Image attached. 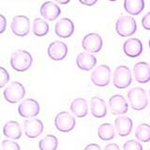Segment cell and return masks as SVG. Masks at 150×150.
I'll return each mask as SVG.
<instances>
[{
	"instance_id": "37",
	"label": "cell",
	"mask_w": 150,
	"mask_h": 150,
	"mask_svg": "<svg viewBox=\"0 0 150 150\" xmlns=\"http://www.w3.org/2000/svg\"><path fill=\"white\" fill-rule=\"evenodd\" d=\"M108 1H111V2H115V1H117V0H108Z\"/></svg>"
},
{
	"instance_id": "6",
	"label": "cell",
	"mask_w": 150,
	"mask_h": 150,
	"mask_svg": "<svg viewBox=\"0 0 150 150\" xmlns=\"http://www.w3.org/2000/svg\"><path fill=\"white\" fill-rule=\"evenodd\" d=\"M76 126L75 116L69 112H60L54 117V127L60 132H69Z\"/></svg>"
},
{
	"instance_id": "4",
	"label": "cell",
	"mask_w": 150,
	"mask_h": 150,
	"mask_svg": "<svg viewBox=\"0 0 150 150\" xmlns=\"http://www.w3.org/2000/svg\"><path fill=\"white\" fill-rule=\"evenodd\" d=\"M3 96L5 100L11 104L21 101L25 96V88L21 83L11 82L4 88Z\"/></svg>"
},
{
	"instance_id": "19",
	"label": "cell",
	"mask_w": 150,
	"mask_h": 150,
	"mask_svg": "<svg viewBox=\"0 0 150 150\" xmlns=\"http://www.w3.org/2000/svg\"><path fill=\"white\" fill-rule=\"evenodd\" d=\"M115 128L117 134L121 137H126L130 134L133 128V122L130 117L126 115H119L115 120Z\"/></svg>"
},
{
	"instance_id": "41",
	"label": "cell",
	"mask_w": 150,
	"mask_h": 150,
	"mask_svg": "<svg viewBox=\"0 0 150 150\" xmlns=\"http://www.w3.org/2000/svg\"><path fill=\"white\" fill-rule=\"evenodd\" d=\"M149 150H150V148H149Z\"/></svg>"
},
{
	"instance_id": "12",
	"label": "cell",
	"mask_w": 150,
	"mask_h": 150,
	"mask_svg": "<svg viewBox=\"0 0 150 150\" xmlns=\"http://www.w3.org/2000/svg\"><path fill=\"white\" fill-rule=\"evenodd\" d=\"M129 103H128L126 98L120 94L112 95L109 98V108L111 114L114 115H125L129 111Z\"/></svg>"
},
{
	"instance_id": "29",
	"label": "cell",
	"mask_w": 150,
	"mask_h": 150,
	"mask_svg": "<svg viewBox=\"0 0 150 150\" xmlns=\"http://www.w3.org/2000/svg\"><path fill=\"white\" fill-rule=\"evenodd\" d=\"M123 150H143V145L139 141L129 140L123 144Z\"/></svg>"
},
{
	"instance_id": "17",
	"label": "cell",
	"mask_w": 150,
	"mask_h": 150,
	"mask_svg": "<svg viewBox=\"0 0 150 150\" xmlns=\"http://www.w3.org/2000/svg\"><path fill=\"white\" fill-rule=\"evenodd\" d=\"M76 65L81 70L89 71L96 67L97 57L94 54L88 53V52L80 53L76 57Z\"/></svg>"
},
{
	"instance_id": "5",
	"label": "cell",
	"mask_w": 150,
	"mask_h": 150,
	"mask_svg": "<svg viewBox=\"0 0 150 150\" xmlns=\"http://www.w3.org/2000/svg\"><path fill=\"white\" fill-rule=\"evenodd\" d=\"M132 83V74L129 68L121 65L115 69L112 74V83L117 89H125Z\"/></svg>"
},
{
	"instance_id": "16",
	"label": "cell",
	"mask_w": 150,
	"mask_h": 150,
	"mask_svg": "<svg viewBox=\"0 0 150 150\" xmlns=\"http://www.w3.org/2000/svg\"><path fill=\"white\" fill-rule=\"evenodd\" d=\"M40 12L42 18L47 21H54L61 14V8L53 1H46L40 6Z\"/></svg>"
},
{
	"instance_id": "15",
	"label": "cell",
	"mask_w": 150,
	"mask_h": 150,
	"mask_svg": "<svg viewBox=\"0 0 150 150\" xmlns=\"http://www.w3.org/2000/svg\"><path fill=\"white\" fill-rule=\"evenodd\" d=\"M143 43L137 38H129L123 43V52L131 58L138 57L143 53Z\"/></svg>"
},
{
	"instance_id": "8",
	"label": "cell",
	"mask_w": 150,
	"mask_h": 150,
	"mask_svg": "<svg viewBox=\"0 0 150 150\" xmlns=\"http://www.w3.org/2000/svg\"><path fill=\"white\" fill-rule=\"evenodd\" d=\"M40 112V106L38 100L34 98H25L18 105L19 115L23 118H33L36 117Z\"/></svg>"
},
{
	"instance_id": "14",
	"label": "cell",
	"mask_w": 150,
	"mask_h": 150,
	"mask_svg": "<svg viewBox=\"0 0 150 150\" xmlns=\"http://www.w3.org/2000/svg\"><path fill=\"white\" fill-rule=\"evenodd\" d=\"M75 26L73 22L69 18H62L55 23L54 32L56 36L62 39H68L70 38L74 33Z\"/></svg>"
},
{
	"instance_id": "23",
	"label": "cell",
	"mask_w": 150,
	"mask_h": 150,
	"mask_svg": "<svg viewBox=\"0 0 150 150\" xmlns=\"http://www.w3.org/2000/svg\"><path fill=\"white\" fill-rule=\"evenodd\" d=\"M144 8V0H124V9L129 15H139Z\"/></svg>"
},
{
	"instance_id": "24",
	"label": "cell",
	"mask_w": 150,
	"mask_h": 150,
	"mask_svg": "<svg viewBox=\"0 0 150 150\" xmlns=\"http://www.w3.org/2000/svg\"><path fill=\"white\" fill-rule=\"evenodd\" d=\"M49 23L43 18H35L32 23V31L37 37H44L49 33Z\"/></svg>"
},
{
	"instance_id": "28",
	"label": "cell",
	"mask_w": 150,
	"mask_h": 150,
	"mask_svg": "<svg viewBox=\"0 0 150 150\" xmlns=\"http://www.w3.org/2000/svg\"><path fill=\"white\" fill-rule=\"evenodd\" d=\"M2 150H21L20 144L15 142V140L6 139L1 143Z\"/></svg>"
},
{
	"instance_id": "18",
	"label": "cell",
	"mask_w": 150,
	"mask_h": 150,
	"mask_svg": "<svg viewBox=\"0 0 150 150\" xmlns=\"http://www.w3.org/2000/svg\"><path fill=\"white\" fill-rule=\"evenodd\" d=\"M133 76L139 83L150 82V66L146 62H138L133 67Z\"/></svg>"
},
{
	"instance_id": "7",
	"label": "cell",
	"mask_w": 150,
	"mask_h": 150,
	"mask_svg": "<svg viewBox=\"0 0 150 150\" xmlns=\"http://www.w3.org/2000/svg\"><path fill=\"white\" fill-rule=\"evenodd\" d=\"M91 82L98 87L107 86L111 82V69L108 65H100L91 73Z\"/></svg>"
},
{
	"instance_id": "13",
	"label": "cell",
	"mask_w": 150,
	"mask_h": 150,
	"mask_svg": "<svg viewBox=\"0 0 150 150\" xmlns=\"http://www.w3.org/2000/svg\"><path fill=\"white\" fill-rule=\"evenodd\" d=\"M68 45L63 41L54 40L51 42L47 49L49 57L54 61H61L68 55Z\"/></svg>"
},
{
	"instance_id": "38",
	"label": "cell",
	"mask_w": 150,
	"mask_h": 150,
	"mask_svg": "<svg viewBox=\"0 0 150 150\" xmlns=\"http://www.w3.org/2000/svg\"><path fill=\"white\" fill-rule=\"evenodd\" d=\"M148 45H149V48H150V39H149V41H148Z\"/></svg>"
},
{
	"instance_id": "9",
	"label": "cell",
	"mask_w": 150,
	"mask_h": 150,
	"mask_svg": "<svg viewBox=\"0 0 150 150\" xmlns=\"http://www.w3.org/2000/svg\"><path fill=\"white\" fill-rule=\"evenodd\" d=\"M44 129L43 122L40 119L33 117L27 118L23 122V132L27 138L36 139L41 135Z\"/></svg>"
},
{
	"instance_id": "33",
	"label": "cell",
	"mask_w": 150,
	"mask_h": 150,
	"mask_svg": "<svg viewBox=\"0 0 150 150\" xmlns=\"http://www.w3.org/2000/svg\"><path fill=\"white\" fill-rule=\"evenodd\" d=\"M83 150H101V147H100L98 144L91 143V144H87L86 146L84 147Z\"/></svg>"
},
{
	"instance_id": "39",
	"label": "cell",
	"mask_w": 150,
	"mask_h": 150,
	"mask_svg": "<svg viewBox=\"0 0 150 150\" xmlns=\"http://www.w3.org/2000/svg\"><path fill=\"white\" fill-rule=\"evenodd\" d=\"M149 98H150V89H149Z\"/></svg>"
},
{
	"instance_id": "32",
	"label": "cell",
	"mask_w": 150,
	"mask_h": 150,
	"mask_svg": "<svg viewBox=\"0 0 150 150\" xmlns=\"http://www.w3.org/2000/svg\"><path fill=\"white\" fill-rule=\"evenodd\" d=\"M6 26H7V19L5 18L3 14L0 15V33H4L6 30Z\"/></svg>"
},
{
	"instance_id": "2",
	"label": "cell",
	"mask_w": 150,
	"mask_h": 150,
	"mask_svg": "<svg viewBox=\"0 0 150 150\" xmlns=\"http://www.w3.org/2000/svg\"><path fill=\"white\" fill-rule=\"evenodd\" d=\"M115 31L122 38L134 35L137 31V23L130 15H121L115 22Z\"/></svg>"
},
{
	"instance_id": "21",
	"label": "cell",
	"mask_w": 150,
	"mask_h": 150,
	"mask_svg": "<svg viewBox=\"0 0 150 150\" xmlns=\"http://www.w3.org/2000/svg\"><path fill=\"white\" fill-rule=\"evenodd\" d=\"M88 103L83 98H76L70 103V112L71 114L78 118L86 117L88 114Z\"/></svg>"
},
{
	"instance_id": "27",
	"label": "cell",
	"mask_w": 150,
	"mask_h": 150,
	"mask_svg": "<svg viewBox=\"0 0 150 150\" xmlns=\"http://www.w3.org/2000/svg\"><path fill=\"white\" fill-rule=\"evenodd\" d=\"M135 137L141 143H147L150 141V125L141 123L135 129Z\"/></svg>"
},
{
	"instance_id": "36",
	"label": "cell",
	"mask_w": 150,
	"mask_h": 150,
	"mask_svg": "<svg viewBox=\"0 0 150 150\" xmlns=\"http://www.w3.org/2000/svg\"><path fill=\"white\" fill-rule=\"evenodd\" d=\"M54 1L60 5H67L70 2V0H54Z\"/></svg>"
},
{
	"instance_id": "20",
	"label": "cell",
	"mask_w": 150,
	"mask_h": 150,
	"mask_svg": "<svg viewBox=\"0 0 150 150\" xmlns=\"http://www.w3.org/2000/svg\"><path fill=\"white\" fill-rule=\"evenodd\" d=\"M3 134L5 137L11 140H19L22 137L23 130L20 123L15 120L6 122L3 127Z\"/></svg>"
},
{
	"instance_id": "10",
	"label": "cell",
	"mask_w": 150,
	"mask_h": 150,
	"mask_svg": "<svg viewBox=\"0 0 150 150\" xmlns=\"http://www.w3.org/2000/svg\"><path fill=\"white\" fill-rule=\"evenodd\" d=\"M103 46L102 38L98 33H89L83 38L82 47L83 49L91 54L98 53Z\"/></svg>"
},
{
	"instance_id": "22",
	"label": "cell",
	"mask_w": 150,
	"mask_h": 150,
	"mask_svg": "<svg viewBox=\"0 0 150 150\" xmlns=\"http://www.w3.org/2000/svg\"><path fill=\"white\" fill-rule=\"evenodd\" d=\"M91 115L96 118H103L107 115V105L104 100L100 97H93L90 100Z\"/></svg>"
},
{
	"instance_id": "11",
	"label": "cell",
	"mask_w": 150,
	"mask_h": 150,
	"mask_svg": "<svg viewBox=\"0 0 150 150\" xmlns=\"http://www.w3.org/2000/svg\"><path fill=\"white\" fill-rule=\"evenodd\" d=\"M12 33L17 37H25L30 32V20L25 15H16L11 23Z\"/></svg>"
},
{
	"instance_id": "31",
	"label": "cell",
	"mask_w": 150,
	"mask_h": 150,
	"mask_svg": "<svg viewBox=\"0 0 150 150\" xmlns=\"http://www.w3.org/2000/svg\"><path fill=\"white\" fill-rule=\"evenodd\" d=\"M142 25L145 30H150V11L143 16Z\"/></svg>"
},
{
	"instance_id": "1",
	"label": "cell",
	"mask_w": 150,
	"mask_h": 150,
	"mask_svg": "<svg viewBox=\"0 0 150 150\" xmlns=\"http://www.w3.org/2000/svg\"><path fill=\"white\" fill-rule=\"evenodd\" d=\"M33 64V57L29 52L23 49L14 51L11 55V68L18 72H23L28 70Z\"/></svg>"
},
{
	"instance_id": "40",
	"label": "cell",
	"mask_w": 150,
	"mask_h": 150,
	"mask_svg": "<svg viewBox=\"0 0 150 150\" xmlns=\"http://www.w3.org/2000/svg\"><path fill=\"white\" fill-rule=\"evenodd\" d=\"M149 117H150V112H149Z\"/></svg>"
},
{
	"instance_id": "30",
	"label": "cell",
	"mask_w": 150,
	"mask_h": 150,
	"mask_svg": "<svg viewBox=\"0 0 150 150\" xmlns=\"http://www.w3.org/2000/svg\"><path fill=\"white\" fill-rule=\"evenodd\" d=\"M0 75H1V77H0V87L4 88L9 81V73L5 68L0 67Z\"/></svg>"
},
{
	"instance_id": "35",
	"label": "cell",
	"mask_w": 150,
	"mask_h": 150,
	"mask_svg": "<svg viewBox=\"0 0 150 150\" xmlns=\"http://www.w3.org/2000/svg\"><path fill=\"white\" fill-rule=\"evenodd\" d=\"M78 1L82 5H84V6L91 7V6H94V5L98 2V0H78Z\"/></svg>"
},
{
	"instance_id": "25",
	"label": "cell",
	"mask_w": 150,
	"mask_h": 150,
	"mask_svg": "<svg viewBox=\"0 0 150 150\" xmlns=\"http://www.w3.org/2000/svg\"><path fill=\"white\" fill-rule=\"evenodd\" d=\"M115 128L111 123H102L98 128V136L102 141H111L115 136Z\"/></svg>"
},
{
	"instance_id": "34",
	"label": "cell",
	"mask_w": 150,
	"mask_h": 150,
	"mask_svg": "<svg viewBox=\"0 0 150 150\" xmlns=\"http://www.w3.org/2000/svg\"><path fill=\"white\" fill-rule=\"evenodd\" d=\"M103 150H120V147L118 146V144L115 143H110L105 145V147Z\"/></svg>"
},
{
	"instance_id": "3",
	"label": "cell",
	"mask_w": 150,
	"mask_h": 150,
	"mask_svg": "<svg viewBox=\"0 0 150 150\" xmlns=\"http://www.w3.org/2000/svg\"><path fill=\"white\" fill-rule=\"evenodd\" d=\"M128 100L134 111L144 110L148 105V98L144 88L135 86L128 92Z\"/></svg>"
},
{
	"instance_id": "26",
	"label": "cell",
	"mask_w": 150,
	"mask_h": 150,
	"mask_svg": "<svg viewBox=\"0 0 150 150\" xmlns=\"http://www.w3.org/2000/svg\"><path fill=\"white\" fill-rule=\"evenodd\" d=\"M58 147V139L53 134L45 135L39 142L40 150H56Z\"/></svg>"
}]
</instances>
